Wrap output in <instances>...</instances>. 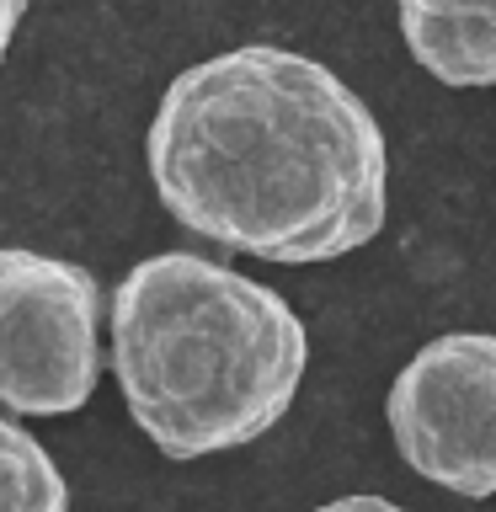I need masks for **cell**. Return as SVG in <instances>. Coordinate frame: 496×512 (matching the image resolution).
Wrapping results in <instances>:
<instances>
[{
	"mask_svg": "<svg viewBox=\"0 0 496 512\" xmlns=\"http://www.w3.org/2000/svg\"><path fill=\"white\" fill-rule=\"evenodd\" d=\"M22 16H27V0H0V64H6V54H11Z\"/></svg>",
	"mask_w": 496,
	"mask_h": 512,
	"instance_id": "cell-9",
	"label": "cell"
},
{
	"mask_svg": "<svg viewBox=\"0 0 496 512\" xmlns=\"http://www.w3.org/2000/svg\"><path fill=\"white\" fill-rule=\"evenodd\" d=\"M400 43L432 80L454 91L496 86V27L491 22H448V16L400 11Z\"/></svg>",
	"mask_w": 496,
	"mask_h": 512,
	"instance_id": "cell-5",
	"label": "cell"
},
{
	"mask_svg": "<svg viewBox=\"0 0 496 512\" xmlns=\"http://www.w3.org/2000/svg\"><path fill=\"white\" fill-rule=\"evenodd\" d=\"M144 160L160 208L235 256L283 267L363 251L390 214V144L336 70L283 43L187 64Z\"/></svg>",
	"mask_w": 496,
	"mask_h": 512,
	"instance_id": "cell-1",
	"label": "cell"
},
{
	"mask_svg": "<svg viewBox=\"0 0 496 512\" xmlns=\"http://www.w3.org/2000/svg\"><path fill=\"white\" fill-rule=\"evenodd\" d=\"M395 454L432 486L496 496V336L448 331L406 358L384 395Z\"/></svg>",
	"mask_w": 496,
	"mask_h": 512,
	"instance_id": "cell-4",
	"label": "cell"
},
{
	"mask_svg": "<svg viewBox=\"0 0 496 512\" xmlns=\"http://www.w3.org/2000/svg\"><path fill=\"white\" fill-rule=\"evenodd\" d=\"M315 512H406L390 496H336V502H320Z\"/></svg>",
	"mask_w": 496,
	"mask_h": 512,
	"instance_id": "cell-8",
	"label": "cell"
},
{
	"mask_svg": "<svg viewBox=\"0 0 496 512\" xmlns=\"http://www.w3.org/2000/svg\"><path fill=\"white\" fill-rule=\"evenodd\" d=\"M112 379L166 459L230 454L294 406L310 331L278 288L198 251H155L107 299Z\"/></svg>",
	"mask_w": 496,
	"mask_h": 512,
	"instance_id": "cell-2",
	"label": "cell"
},
{
	"mask_svg": "<svg viewBox=\"0 0 496 512\" xmlns=\"http://www.w3.org/2000/svg\"><path fill=\"white\" fill-rule=\"evenodd\" d=\"M107 294L91 267L0 246V406L11 416H70L102 379Z\"/></svg>",
	"mask_w": 496,
	"mask_h": 512,
	"instance_id": "cell-3",
	"label": "cell"
},
{
	"mask_svg": "<svg viewBox=\"0 0 496 512\" xmlns=\"http://www.w3.org/2000/svg\"><path fill=\"white\" fill-rule=\"evenodd\" d=\"M0 512H70V486L54 454L6 411H0Z\"/></svg>",
	"mask_w": 496,
	"mask_h": 512,
	"instance_id": "cell-6",
	"label": "cell"
},
{
	"mask_svg": "<svg viewBox=\"0 0 496 512\" xmlns=\"http://www.w3.org/2000/svg\"><path fill=\"white\" fill-rule=\"evenodd\" d=\"M395 11H422V16H448V22H491L496 27V0H395Z\"/></svg>",
	"mask_w": 496,
	"mask_h": 512,
	"instance_id": "cell-7",
	"label": "cell"
}]
</instances>
